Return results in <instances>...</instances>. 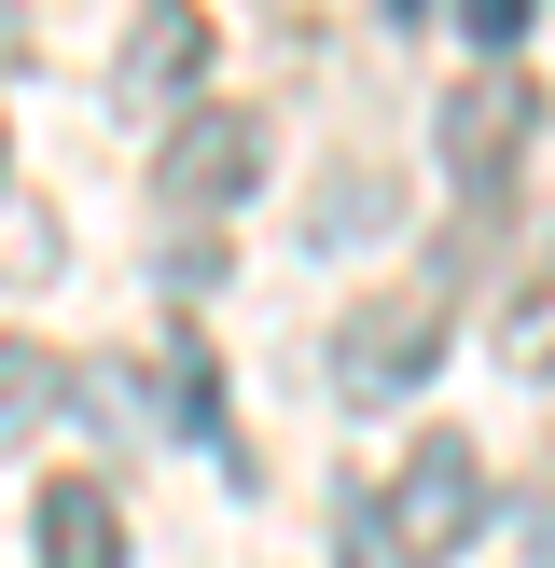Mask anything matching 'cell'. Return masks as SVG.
Returning <instances> with one entry per match:
<instances>
[{
    "instance_id": "5",
    "label": "cell",
    "mask_w": 555,
    "mask_h": 568,
    "mask_svg": "<svg viewBox=\"0 0 555 568\" xmlns=\"http://www.w3.org/2000/svg\"><path fill=\"white\" fill-rule=\"evenodd\" d=\"M194 83H209V0H139V14H125V42H111V98L181 125V98H194Z\"/></svg>"
},
{
    "instance_id": "2",
    "label": "cell",
    "mask_w": 555,
    "mask_h": 568,
    "mask_svg": "<svg viewBox=\"0 0 555 568\" xmlns=\"http://www.w3.org/2000/svg\"><path fill=\"white\" fill-rule=\"evenodd\" d=\"M431 375H444V305H431V292H375V305L333 320V403H347V416L416 403Z\"/></svg>"
},
{
    "instance_id": "9",
    "label": "cell",
    "mask_w": 555,
    "mask_h": 568,
    "mask_svg": "<svg viewBox=\"0 0 555 568\" xmlns=\"http://www.w3.org/2000/svg\"><path fill=\"white\" fill-rule=\"evenodd\" d=\"M375 222H389V181H375V166H333V181H320V209H305V236H320V250H347V236H375Z\"/></svg>"
},
{
    "instance_id": "6",
    "label": "cell",
    "mask_w": 555,
    "mask_h": 568,
    "mask_svg": "<svg viewBox=\"0 0 555 568\" xmlns=\"http://www.w3.org/2000/svg\"><path fill=\"white\" fill-rule=\"evenodd\" d=\"M28 568H125V499L98 471H56L42 514H28Z\"/></svg>"
},
{
    "instance_id": "11",
    "label": "cell",
    "mask_w": 555,
    "mask_h": 568,
    "mask_svg": "<svg viewBox=\"0 0 555 568\" xmlns=\"http://www.w3.org/2000/svg\"><path fill=\"white\" fill-rule=\"evenodd\" d=\"M527 14H542V0H458V28H472L486 55H514V42H527Z\"/></svg>"
},
{
    "instance_id": "10",
    "label": "cell",
    "mask_w": 555,
    "mask_h": 568,
    "mask_svg": "<svg viewBox=\"0 0 555 568\" xmlns=\"http://www.w3.org/2000/svg\"><path fill=\"white\" fill-rule=\"evenodd\" d=\"M333 568H416L403 541H389V499H375V486H347V499H333Z\"/></svg>"
},
{
    "instance_id": "4",
    "label": "cell",
    "mask_w": 555,
    "mask_h": 568,
    "mask_svg": "<svg viewBox=\"0 0 555 568\" xmlns=\"http://www.w3.org/2000/svg\"><path fill=\"white\" fill-rule=\"evenodd\" d=\"M527 125H542V83L500 55V70H472L458 98H444V181L458 194H500L514 181V153H527Z\"/></svg>"
},
{
    "instance_id": "8",
    "label": "cell",
    "mask_w": 555,
    "mask_h": 568,
    "mask_svg": "<svg viewBox=\"0 0 555 568\" xmlns=\"http://www.w3.org/2000/svg\"><path fill=\"white\" fill-rule=\"evenodd\" d=\"M56 403H70V361H42V347H0V458H14L28 430H56Z\"/></svg>"
},
{
    "instance_id": "3",
    "label": "cell",
    "mask_w": 555,
    "mask_h": 568,
    "mask_svg": "<svg viewBox=\"0 0 555 568\" xmlns=\"http://www.w3.org/2000/svg\"><path fill=\"white\" fill-rule=\"evenodd\" d=\"M389 541L416 568H458L486 541V458H472V430H416L403 471H389Z\"/></svg>"
},
{
    "instance_id": "1",
    "label": "cell",
    "mask_w": 555,
    "mask_h": 568,
    "mask_svg": "<svg viewBox=\"0 0 555 568\" xmlns=\"http://www.w3.org/2000/svg\"><path fill=\"white\" fill-rule=\"evenodd\" d=\"M250 181H264V111L250 98H194L181 125H167V153H153V209L194 222V236H209L222 209H250Z\"/></svg>"
},
{
    "instance_id": "7",
    "label": "cell",
    "mask_w": 555,
    "mask_h": 568,
    "mask_svg": "<svg viewBox=\"0 0 555 568\" xmlns=\"http://www.w3.org/2000/svg\"><path fill=\"white\" fill-rule=\"evenodd\" d=\"M500 375H527V388L555 375V236L527 250V277L500 292Z\"/></svg>"
},
{
    "instance_id": "12",
    "label": "cell",
    "mask_w": 555,
    "mask_h": 568,
    "mask_svg": "<svg viewBox=\"0 0 555 568\" xmlns=\"http://www.w3.org/2000/svg\"><path fill=\"white\" fill-rule=\"evenodd\" d=\"M375 14H389V28H416V14H431V0H375Z\"/></svg>"
}]
</instances>
